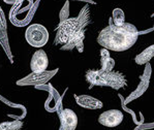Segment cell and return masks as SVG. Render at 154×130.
<instances>
[{"label": "cell", "instance_id": "obj_1", "mask_svg": "<svg viewBox=\"0 0 154 130\" xmlns=\"http://www.w3.org/2000/svg\"><path fill=\"white\" fill-rule=\"evenodd\" d=\"M138 29L130 23H125L122 26L110 24L98 34L97 42L103 49L123 52L131 48L138 41Z\"/></svg>", "mask_w": 154, "mask_h": 130}, {"label": "cell", "instance_id": "obj_2", "mask_svg": "<svg viewBox=\"0 0 154 130\" xmlns=\"http://www.w3.org/2000/svg\"><path fill=\"white\" fill-rule=\"evenodd\" d=\"M85 26L78 18H70L60 22L55 37V44L61 46V50L69 51L75 48L83 52L85 38Z\"/></svg>", "mask_w": 154, "mask_h": 130}, {"label": "cell", "instance_id": "obj_3", "mask_svg": "<svg viewBox=\"0 0 154 130\" xmlns=\"http://www.w3.org/2000/svg\"><path fill=\"white\" fill-rule=\"evenodd\" d=\"M85 79L91 87H109V88L119 90L127 85L126 77L119 71H103L101 69H89L86 71Z\"/></svg>", "mask_w": 154, "mask_h": 130}, {"label": "cell", "instance_id": "obj_4", "mask_svg": "<svg viewBox=\"0 0 154 130\" xmlns=\"http://www.w3.org/2000/svg\"><path fill=\"white\" fill-rule=\"evenodd\" d=\"M26 41L34 48H42L49 41V31L44 25L32 24L26 29Z\"/></svg>", "mask_w": 154, "mask_h": 130}, {"label": "cell", "instance_id": "obj_5", "mask_svg": "<svg viewBox=\"0 0 154 130\" xmlns=\"http://www.w3.org/2000/svg\"><path fill=\"white\" fill-rule=\"evenodd\" d=\"M58 71V68L51 71H42V72H32L29 75L19 80L17 85L19 86H41L50 81Z\"/></svg>", "mask_w": 154, "mask_h": 130}, {"label": "cell", "instance_id": "obj_6", "mask_svg": "<svg viewBox=\"0 0 154 130\" xmlns=\"http://www.w3.org/2000/svg\"><path fill=\"white\" fill-rule=\"evenodd\" d=\"M123 119H124V115L121 110L114 108V110H109L101 113L98 117V123L105 127L114 128L119 126L123 122Z\"/></svg>", "mask_w": 154, "mask_h": 130}, {"label": "cell", "instance_id": "obj_7", "mask_svg": "<svg viewBox=\"0 0 154 130\" xmlns=\"http://www.w3.org/2000/svg\"><path fill=\"white\" fill-rule=\"evenodd\" d=\"M49 66V58L44 50L39 49L32 55L30 61V68L32 72H42L46 71Z\"/></svg>", "mask_w": 154, "mask_h": 130}, {"label": "cell", "instance_id": "obj_8", "mask_svg": "<svg viewBox=\"0 0 154 130\" xmlns=\"http://www.w3.org/2000/svg\"><path fill=\"white\" fill-rule=\"evenodd\" d=\"M61 128L63 130H75L78 126V116L70 108H64L59 113Z\"/></svg>", "mask_w": 154, "mask_h": 130}, {"label": "cell", "instance_id": "obj_9", "mask_svg": "<svg viewBox=\"0 0 154 130\" xmlns=\"http://www.w3.org/2000/svg\"><path fill=\"white\" fill-rule=\"evenodd\" d=\"M150 75H151V67H150V65L148 64L145 68L144 74L141 75V83H140L138 88L130 94L129 98L127 99V101L137 99L138 97H140V96L143 95V94L145 93V92L147 91V89H148V87H149V80H150Z\"/></svg>", "mask_w": 154, "mask_h": 130}, {"label": "cell", "instance_id": "obj_10", "mask_svg": "<svg viewBox=\"0 0 154 130\" xmlns=\"http://www.w3.org/2000/svg\"><path fill=\"white\" fill-rule=\"evenodd\" d=\"M75 97L78 104L87 110H99L103 106V102L99 99L90 95H75Z\"/></svg>", "mask_w": 154, "mask_h": 130}, {"label": "cell", "instance_id": "obj_11", "mask_svg": "<svg viewBox=\"0 0 154 130\" xmlns=\"http://www.w3.org/2000/svg\"><path fill=\"white\" fill-rule=\"evenodd\" d=\"M100 69L103 71H113L114 67H115V60L110 56L106 49H103L100 51Z\"/></svg>", "mask_w": 154, "mask_h": 130}, {"label": "cell", "instance_id": "obj_12", "mask_svg": "<svg viewBox=\"0 0 154 130\" xmlns=\"http://www.w3.org/2000/svg\"><path fill=\"white\" fill-rule=\"evenodd\" d=\"M153 57H154V44L146 48L142 53H140L138 56H136L134 61H136L137 64L142 65L148 63Z\"/></svg>", "mask_w": 154, "mask_h": 130}, {"label": "cell", "instance_id": "obj_13", "mask_svg": "<svg viewBox=\"0 0 154 130\" xmlns=\"http://www.w3.org/2000/svg\"><path fill=\"white\" fill-rule=\"evenodd\" d=\"M115 26H122L125 24V15L124 11L121 8H115L113 11V15H112V20Z\"/></svg>", "mask_w": 154, "mask_h": 130}, {"label": "cell", "instance_id": "obj_14", "mask_svg": "<svg viewBox=\"0 0 154 130\" xmlns=\"http://www.w3.org/2000/svg\"><path fill=\"white\" fill-rule=\"evenodd\" d=\"M22 127H23V122L20 121V120L0 123V130H20Z\"/></svg>", "mask_w": 154, "mask_h": 130}, {"label": "cell", "instance_id": "obj_15", "mask_svg": "<svg viewBox=\"0 0 154 130\" xmlns=\"http://www.w3.org/2000/svg\"><path fill=\"white\" fill-rule=\"evenodd\" d=\"M4 41H8L6 39V23L3 11L0 8V42L3 44Z\"/></svg>", "mask_w": 154, "mask_h": 130}, {"label": "cell", "instance_id": "obj_16", "mask_svg": "<svg viewBox=\"0 0 154 130\" xmlns=\"http://www.w3.org/2000/svg\"><path fill=\"white\" fill-rule=\"evenodd\" d=\"M67 17H68V3H66L60 13V22H63V21L67 20L68 19Z\"/></svg>", "mask_w": 154, "mask_h": 130}]
</instances>
